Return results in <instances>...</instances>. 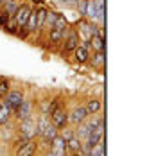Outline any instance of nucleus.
Listing matches in <instances>:
<instances>
[{
  "label": "nucleus",
  "mask_w": 156,
  "mask_h": 156,
  "mask_svg": "<svg viewBox=\"0 0 156 156\" xmlns=\"http://www.w3.org/2000/svg\"><path fill=\"white\" fill-rule=\"evenodd\" d=\"M16 135H22V136H25L29 140L38 138V122H36V119L31 117V119H25V120L18 122V126H16Z\"/></svg>",
  "instance_id": "f257e3e1"
},
{
  "label": "nucleus",
  "mask_w": 156,
  "mask_h": 156,
  "mask_svg": "<svg viewBox=\"0 0 156 156\" xmlns=\"http://www.w3.org/2000/svg\"><path fill=\"white\" fill-rule=\"evenodd\" d=\"M31 13H32L31 5H29V4H25V2H20V5H18L16 13L13 15V22H15L18 32L25 27V23H27V20H29V15H31Z\"/></svg>",
  "instance_id": "f03ea898"
},
{
  "label": "nucleus",
  "mask_w": 156,
  "mask_h": 156,
  "mask_svg": "<svg viewBox=\"0 0 156 156\" xmlns=\"http://www.w3.org/2000/svg\"><path fill=\"white\" fill-rule=\"evenodd\" d=\"M48 120H50V124L59 131V129L68 126V111L63 108V106H59V108H56L48 115Z\"/></svg>",
  "instance_id": "7ed1b4c3"
},
{
  "label": "nucleus",
  "mask_w": 156,
  "mask_h": 156,
  "mask_svg": "<svg viewBox=\"0 0 156 156\" xmlns=\"http://www.w3.org/2000/svg\"><path fill=\"white\" fill-rule=\"evenodd\" d=\"M23 99H25L23 92H20V90H9V92H7V95H5L2 101H4V104H5L7 108L11 109V113L15 115V111L18 109V106L23 102Z\"/></svg>",
  "instance_id": "20e7f679"
},
{
  "label": "nucleus",
  "mask_w": 156,
  "mask_h": 156,
  "mask_svg": "<svg viewBox=\"0 0 156 156\" xmlns=\"http://www.w3.org/2000/svg\"><path fill=\"white\" fill-rule=\"evenodd\" d=\"M63 52L65 54H72L76 48L79 47V43H81V38H79V34L76 29H70V31L65 34V38H63Z\"/></svg>",
  "instance_id": "39448f33"
},
{
  "label": "nucleus",
  "mask_w": 156,
  "mask_h": 156,
  "mask_svg": "<svg viewBox=\"0 0 156 156\" xmlns=\"http://www.w3.org/2000/svg\"><path fill=\"white\" fill-rule=\"evenodd\" d=\"M34 117V106H32L31 101H27V99H23V102L18 106V109L15 111V115H13V119H15L16 122H22V120H25V119H31Z\"/></svg>",
  "instance_id": "423d86ee"
},
{
  "label": "nucleus",
  "mask_w": 156,
  "mask_h": 156,
  "mask_svg": "<svg viewBox=\"0 0 156 156\" xmlns=\"http://www.w3.org/2000/svg\"><path fill=\"white\" fill-rule=\"evenodd\" d=\"M88 119V111L84 106H76L74 109H70L68 111V124L72 126H77L81 122H84Z\"/></svg>",
  "instance_id": "0eeeda50"
},
{
  "label": "nucleus",
  "mask_w": 156,
  "mask_h": 156,
  "mask_svg": "<svg viewBox=\"0 0 156 156\" xmlns=\"http://www.w3.org/2000/svg\"><path fill=\"white\" fill-rule=\"evenodd\" d=\"M90 66L95 68V70H102L104 65H106V50H99V52H92L90 54Z\"/></svg>",
  "instance_id": "6e6552de"
},
{
  "label": "nucleus",
  "mask_w": 156,
  "mask_h": 156,
  "mask_svg": "<svg viewBox=\"0 0 156 156\" xmlns=\"http://www.w3.org/2000/svg\"><path fill=\"white\" fill-rule=\"evenodd\" d=\"M40 149H38V140L34 138V140H29L25 145H22L18 151L15 153V156H36Z\"/></svg>",
  "instance_id": "1a4fd4ad"
},
{
  "label": "nucleus",
  "mask_w": 156,
  "mask_h": 156,
  "mask_svg": "<svg viewBox=\"0 0 156 156\" xmlns=\"http://www.w3.org/2000/svg\"><path fill=\"white\" fill-rule=\"evenodd\" d=\"M65 34H66V29H48V34H47V43L50 47H54V45H58V43H61L63 38H65Z\"/></svg>",
  "instance_id": "9d476101"
},
{
  "label": "nucleus",
  "mask_w": 156,
  "mask_h": 156,
  "mask_svg": "<svg viewBox=\"0 0 156 156\" xmlns=\"http://www.w3.org/2000/svg\"><path fill=\"white\" fill-rule=\"evenodd\" d=\"M72 54H74V61L79 63V65H84V63H88V59H90V48L83 47V45H79Z\"/></svg>",
  "instance_id": "9b49d317"
},
{
  "label": "nucleus",
  "mask_w": 156,
  "mask_h": 156,
  "mask_svg": "<svg viewBox=\"0 0 156 156\" xmlns=\"http://www.w3.org/2000/svg\"><path fill=\"white\" fill-rule=\"evenodd\" d=\"M47 7L45 5H40V7H34V16H36V29L41 31L45 27V18H47Z\"/></svg>",
  "instance_id": "f8f14e48"
},
{
  "label": "nucleus",
  "mask_w": 156,
  "mask_h": 156,
  "mask_svg": "<svg viewBox=\"0 0 156 156\" xmlns=\"http://www.w3.org/2000/svg\"><path fill=\"white\" fill-rule=\"evenodd\" d=\"M84 108L88 111V115H97L102 109V101L101 99H88L86 104H84Z\"/></svg>",
  "instance_id": "ddd939ff"
},
{
  "label": "nucleus",
  "mask_w": 156,
  "mask_h": 156,
  "mask_svg": "<svg viewBox=\"0 0 156 156\" xmlns=\"http://www.w3.org/2000/svg\"><path fill=\"white\" fill-rule=\"evenodd\" d=\"M11 119H13L11 109L4 104V101H0V126H7L11 122Z\"/></svg>",
  "instance_id": "4468645a"
},
{
  "label": "nucleus",
  "mask_w": 156,
  "mask_h": 156,
  "mask_svg": "<svg viewBox=\"0 0 156 156\" xmlns=\"http://www.w3.org/2000/svg\"><path fill=\"white\" fill-rule=\"evenodd\" d=\"M74 135L77 136L81 142H84L88 136H90V127L86 126V122H81V124L76 126V129H74Z\"/></svg>",
  "instance_id": "2eb2a0df"
},
{
  "label": "nucleus",
  "mask_w": 156,
  "mask_h": 156,
  "mask_svg": "<svg viewBox=\"0 0 156 156\" xmlns=\"http://www.w3.org/2000/svg\"><path fill=\"white\" fill-rule=\"evenodd\" d=\"M90 48H92L94 52H99V50H106V43H104V38H101V36L94 34V36L90 38Z\"/></svg>",
  "instance_id": "dca6fc26"
},
{
  "label": "nucleus",
  "mask_w": 156,
  "mask_h": 156,
  "mask_svg": "<svg viewBox=\"0 0 156 156\" xmlns=\"http://www.w3.org/2000/svg\"><path fill=\"white\" fill-rule=\"evenodd\" d=\"M81 144H83V142L74 135L72 138H68V140H66V153H76V151H81Z\"/></svg>",
  "instance_id": "f3484780"
},
{
  "label": "nucleus",
  "mask_w": 156,
  "mask_h": 156,
  "mask_svg": "<svg viewBox=\"0 0 156 156\" xmlns=\"http://www.w3.org/2000/svg\"><path fill=\"white\" fill-rule=\"evenodd\" d=\"M27 142H29V138H25V136H22V135H15L13 140H11V144H13V145H11V147H13V154H15L22 145H25Z\"/></svg>",
  "instance_id": "a211bd4d"
},
{
  "label": "nucleus",
  "mask_w": 156,
  "mask_h": 156,
  "mask_svg": "<svg viewBox=\"0 0 156 156\" xmlns=\"http://www.w3.org/2000/svg\"><path fill=\"white\" fill-rule=\"evenodd\" d=\"M9 90H11V81L7 77H0V101L7 95Z\"/></svg>",
  "instance_id": "6ab92c4d"
},
{
  "label": "nucleus",
  "mask_w": 156,
  "mask_h": 156,
  "mask_svg": "<svg viewBox=\"0 0 156 156\" xmlns=\"http://www.w3.org/2000/svg\"><path fill=\"white\" fill-rule=\"evenodd\" d=\"M54 29H68V20H66V16L61 15V13H58L56 22H54Z\"/></svg>",
  "instance_id": "aec40b11"
},
{
  "label": "nucleus",
  "mask_w": 156,
  "mask_h": 156,
  "mask_svg": "<svg viewBox=\"0 0 156 156\" xmlns=\"http://www.w3.org/2000/svg\"><path fill=\"white\" fill-rule=\"evenodd\" d=\"M18 5H20V2H5V4L2 5V9L11 16V18H13V15H15L16 9H18Z\"/></svg>",
  "instance_id": "412c9836"
},
{
  "label": "nucleus",
  "mask_w": 156,
  "mask_h": 156,
  "mask_svg": "<svg viewBox=\"0 0 156 156\" xmlns=\"http://www.w3.org/2000/svg\"><path fill=\"white\" fill-rule=\"evenodd\" d=\"M58 135L61 136L63 140H68V138H72V136H74V129L66 126V127H63V129H59V131H58Z\"/></svg>",
  "instance_id": "4be33fe9"
},
{
  "label": "nucleus",
  "mask_w": 156,
  "mask_h": 156,
  "mask_svg": "<svg viewBox=\"0 0 156 156\" xmlns=\"http://www.w3.org/2000/svg\"><path fill=\"white\" fill-rule=\"evenodd\" d=\"M56 2L63 7H68V9H76L79 4V0H56Z\"/></svg>",
  "instance_id": "5701e85b"
},
{
  "label": "nucleus",
  "mask_w": 156,
  "mask_h": 156,
  "mask_svg": "<svg viewBox=\"0 0 156 156\" xmlns=\"http://www.w3.org/2000/svg\"><path fill=\"white\" fill-rule=\"evenodd\" d=\"M9 20H11V16L7 15L4 9H0V29H5V25L9 23Z\"/></svg>",
  "instance_id": "b1692460"
},
{
  "label": "nucleus",
  "mask_w": 156,
  "mask_h": 156,
  "mask_svg": "<svg viewBox=\"0 0 156 156\" xmlns=\"http://www.w3.org/2000/svg\"><path fill=\"white\" fill-rule=\"evenodd\" d=\"M68 156H84L83 151H76V153H68Z\"/></svg>",
  "instance_id": "393cba45"
},
{
  "label": "nucleus",
  "mask_w": 156,
  "mask_h": 156,
  "mask_svg": "<svg viewBox=\"0 0 156 156\" xmlns=\"http://www.w3.org/2000/svg\"><path fill=\"white\" fill-rule=\"evenodd\" d=\"M31 2H34V4H43V0H31Z\"/></svg>",
  "instance_id": "a878e982"
},
{
  "label": "nucleus",
  "mask_w": 156,
  "mask_h": 156,
  "mask_svg": "<svg viewBox=\"0 0 156 156\" xmlns=\"http://www.w3.org/2000/svg\"><path fill=\"white\" fill-rule=\"evenodd\" d=\"M5 2H7V0H0V9H2V5H4Z\"/></svg>",
  "instance_id": "bb28decb"
},
{
  "label": "nucleus",
  "mask_w": 156,
  "mask_h": 156,
  "mask_svg": "<svg viewBox=\"0 0 156 156\" xmlns=\"http://www.w3.org/2000/svg\"><path fill=\"white\" fill-rule=\"evenodd\" d=\"M41 156H52V153L48 151V153H43V154H41Z\"/></svg>",
  "instance_id": "cd10ccee"
},
{
  "label": "nucleus",
  "mask_w": 156,
  "mask_h": 156,
  "mask_svg": "<svg viewBox=\"0 0 156 156\" xmlns=\"http://www.w3.org/2000/svg\"><path fill=\"white\" fill-rule=\"evenodd\" d=\"M7 2H20V0H7Z\"/></svg>",
  "instance_id": "c85d7f7f"
}]
</instances>
